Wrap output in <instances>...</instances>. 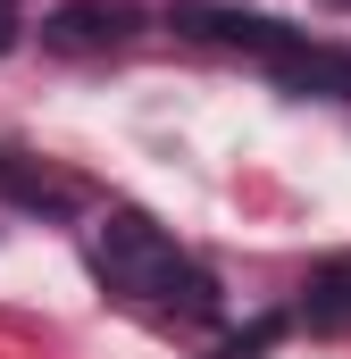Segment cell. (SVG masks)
<instances>
[{
  "instance_id": "cell-1",
  "label": "cell",
  "mask_w": 351,
  "mask_h": 359,
  "mask_svg": "<svg viewBox=\"0 0 351 359\" xmlns=\"http://www.w3.org/2000/svg\"><path fill=\"white\" fill-rule=\"evenodd\" d=\"M92 268H100L109 292H126V301H143V309H159V318H218L209 268H192V259L176 251V234L151 226L143 209H109V217L92 226Z\"/></svg>"
},
{
  "instance_id": "cell-2",
  "label": "cell",
  "mask_w": 351,
  "mask_h": 359,
  "mask_svg": "<svg viewBox=\"0 0 351 359\" xmlns=\"http://www.w3.org/2000/svg\"><path fill=\"white\" fill-rule=\"evenodd\" d=\"M267 67H276V84H293V92L351 100V50H326V42H301V34H284V42L267 50Z\"/></svg>"
},
{
  "instance_id": "cell-3",
  "label": "cell",
  "mask_w": 351,
  "mask_h": 359,
  "mask_svg": "<svg viewBox=\"0 0 351 359\" xmlns=\"http://www.w3.org/2000/svg\"><path fill=\"white\" fill-rule=\"evenodd\" d=\"M126 34H134V17L117 0H67V8L42 17V42L51 50H117Z\"/></svg>"
},
{
  "instance_id": "cell-4",
  "label": "cell",
  "mask_w": 351,
  "mask_h": 359,
  "mask_svg": "<svg viewBox=\"0 0 351 359\" xmlns=\"http://www.w3.org/2000/svg\"><path fill=\"white\" fill-rule=\"evenodd\" d=\"M301 318L326 326V334H343V326H351V259H326V268L301 284Z\"/></svg>"
},
{
  "instance_id": "cell-5",
  "label": "cell",
  "mask_w": 351,
  "mask_h": 359,
  "mask_svg": "<svg viewBox=\"0 0 351 359\" xmlns=\"http://www.w3.org/2000/svg\"><path fill=\"white\" fill-rule=\"evenodd\" d=\"M0 192H8V201H25V209H59V201H67V184L42 176V168H34V159H17V151H0Z\"/></svg>"
},
{
  "instance_id": "cell-6",
  "label": "cell",
  "mask_w": 351,
  "mask_h": 359,
  "mask_svg": "<svg viewBox=\"0 0 351 359\" xmlns=\"http://www.w3.org/2000/svg\"><path fill=\"white\" fill-rule=\"evenodd\" d=\"M17 42V0H0V50Z\"/></svg>"
},
{
  "instance_id": "cell-7",
  "label": "cell",
  "mask_w": 351,
  "mask_h": 359,
  "mask_svg": "<svg viewBox=\"0 0 351 359\" xmlns=\"http://www.w3.org/2000/svg\"><path fill=\"white\" fill-rule=\"evenodd\" d=\"M318 8H343V17H351V0H318Z\"/></svg>"
}]
</instances>
